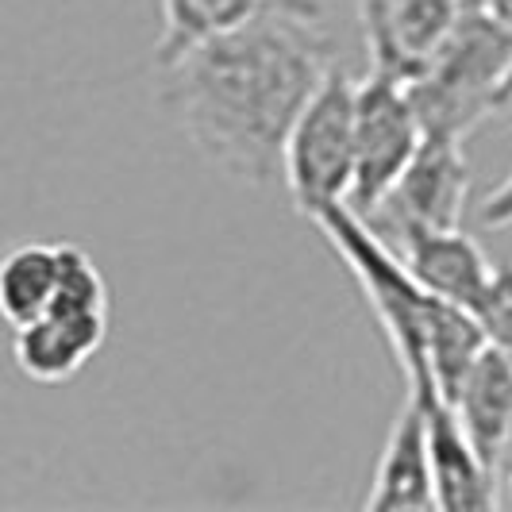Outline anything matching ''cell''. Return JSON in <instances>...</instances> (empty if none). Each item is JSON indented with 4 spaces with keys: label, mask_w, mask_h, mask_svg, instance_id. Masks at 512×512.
Masks as SVG:
<instances>
[{
    "label": "cell",
    "mask_w": 512,
    "mask_h": 512,
    "mask_svg": "<svg viewBox=\"0 0 512 512\" xmlns=\"http://www.w3.org/2000/svg\"><path fill=\"white\" fill-rule=\"evenodd\" d=\"M489 116H497L505 128H512V89H501L497 93V101H493V112Z\"/></svg>",
    "instance_id": "obj_19"
},
{
    "label": "cell",
    "mask_w": 512,
    "mask_h": 512,
    "mask_svg": "<svg viewBox=\"0 0 512 512\" xmlns=\"http://www.w3.org/2000/svg\"><path fill=\"white\" fill-rule=\"evenodd\" d=\"M482 8L505 35H512V0H482Z\"/></svg>",
    "instance_id": "obj_18"
},
{
    "label": "cell",
    "mask_w": 512,
    "mask_h": 512,
    "mask_svg": "<svg viewBox=\"0 0 512 512\" xmlns=\"http://www.w3.org/2000/svg\"><path fill=\"white\" fill-rule=\"evenodd\" d=\"M316 231L335 247V255L347 262L351 278L366 293V305L378 316L393 355L405 370L409 393H439L428 370V324L436 297L409 274L401 255L385 243L370 220L343 205H324L308 216Z\"/></svg>",
    "instance_id": "obj_2"
},
{
    "label": "cell",
    "mask_w": 512,
    "mask_h": 512,
    "mask_svg": "<svg viewBox=\"0 0 512 512\" xmlns=\"http://www.w3.org/2000/svg\"><path fill=\"white\" fill-rule=\"evenodd\" d=\"M158 70V101L185 143L224 178L262 189L282 181L289 128L335 70V39L324 8H270Z\"/></svg>",
    "instance_id": "obj_1"
},
{
    "label": "cell",
    "mask_w": 512,
    "mask_h": 512,
    "mask_svg": "<svg viewBox=\"0 0 512 512\" xmlns=\"http://www.w3.org/2000/svg\"><path fill=\"white\" fill-rule=\"evenodd\" d=\"M270 8H324L320 0H158L162 12V35L154 62L166 66L181 51L205 43L212 35L235 31Z\"/></svg>",
    "instance_id": "obj_13"
},
{
    "label": "cell",
    "mask_w": 512,
    "mask_h": 512,
    "mask_svg": "<svg viewBox=\"0 0 512 512\" xmlns=\"http://www.w3.org/2000/svg\"><path fill=\"white\" fill-rule=\"evenodd\" d=\"M393 251L409 266L412 278L439 301H451L466 312H478L486 301L493 266L462 228H405L397 231Z\"/></svg>",
    "instance_id": "obj_8"
},
{
    "label": "cell",
    "mask_w": 512,
    "mask_h": 512,
    "mask_svg": "<svg viewBox=\"0 0 512 512\" xmlns=\"http://www.w3.org/2000/svg\"><path fill=\"white\" fill-rule=\"evenodd\" d=\"M424 139L420 112L401 77L370 74L355 81V170L343 205L362 220L374 216Z\"/></svg>",
    "instance_id": "obj_5"
},
{
    "label": "cell",
    "mask_w": 512,
    "mask_h": 512,
    "mask_svg": "<svg viewBox=\"0 0 512 512\" xmlns=\"http://www.w3.org/2000/svg\"><path fill=\"white\" fill-rule=\"evenodd\" d=\"M509 66L512 35L489 20L482 4L470 8L405 81L424 131H451L466 139L493 112V97Z\"/></svg>",
    "instance_id": "obj_3"
},
{
    "label": "cell",
    "mask_w": 512,
    "mask_h": 512,
    "mask_svg": "<svg viewBox=\"0 0 512 512\" xmlns=\"http://www.w3.org/2000/svg\"><path fill=\"white\" fill-rule=\"evenodd\" d=\"M108 339V308L51 305L24 328H12V359L31 382H70Z\"/></svg>",
    "instance_id": "obj_9"
},
{
    "label": "cell",
    "mask_w": 512,
    "mask_h": 512,
    "mask_svg": "<svg viewBox=\"0 0 512 512\" xmlns=\"http://www.w3.org/2000/svg\"><path fill=\"white\" fill-rule=\"evenodd\" d=\"M447 405L478 459L497 474V462L512 432V366L486 343Z\"/></svg>",
    "instance_id": "obj_12"
},
{
    "label": "cell",
    "mask_w": 512,
    "mask_h": 512,
    "mask_svg": "<svg viewBox=\"0 0 512 512\" xmlns=\"http://www.w3.org/2000/svg\"><path fill=\"white\" fill-rule=\"evenodd\" d=\"M355 170V81L335 66L297 112L282 151V181L305 216L347 201Z\"/></svg>",
    "instance_id": "obj_4"
},
{
    "label": "cell",
    "mask_w": 512,
    "mask_h": 512,
    "mask_svg": "<svg viewBox=\"0 0 512 512\" xmlns=\"http://www.w3.org/2000/svg\"><path fill=\"white\" fill-rule=\"evenodd\" d=\"M366 512H436V478L428 455V424L424 405L405 397V409L397 412L385 451L370 482Z\"/></svg>",
    "instance_id": "obj_11"
},
{
    "label": "cell",
    "mask_w": 512,
    "mask_h": 512,
    "mask_svg": "<svg viewBox=\"0 0 512 512\" xmlns=\"http://www.w3.org/2000/svg\"><path fill=\"white\" fill-rule=\"evenodd\" d=\"M466 197H470V162L462 151V135L424 131L405 174L366 220L385 216L393 235L405 228H459Z\"/></svg>",
    "instance_id": "obj_6"
},
{
    "label": "cell",
    "mask_w": 512,
    "mask_h": 512,
    "mask_svg": "<svg viewBox=\"0 0 512 512\" xmlns=\"http://www.w3.org/2000/svg\"><path fill=\"white\" fill-rule=\"evenodd\" d=\"M58 289V243H20L0 258V320L24 328L43 316Z\"/></svg>",
    "instance_id": "obj_14"
},
{
    "label": "cell",
    "mask_w": 512,
    "mask_h": 512,
    "mask_svg": "<svg viewBox=\"0 0 512 512\" xmlns=\"http://www.w3.org/2000/svg\"><path fill=\"white\" fill-rule=\"evenodd\" d=\"M482 0H359L370 70L409 81Z\"/></svg>",
    "instance_id": "obj_7"
},
{
    "label": "cell",
    "mask_w": 512,
    "mask_h": 512,
    "mask_svg": "<svg viewBox=\"0 0 512 512\" xmlns=\"http://www.w3.org/2000/svg\"><path fill=\"white\" fill-rule=\"evenodd\" d=\"M474 320L482 324L489 347L512 366V262L493 266V282H489L486 301L478 305Z\"/></svg>",
    "instance_id": "obj_15"
},
{
    "label": "cell",
    "mask_w": 512,
    "mask_h": 512,
    "mask_svg": "<svg viewBox=\"0 0 512 512\" xmlns=\"http://www.w3.org/2000/svg\"><path fill=\"white\" fill-rule=\"evenodd\" d=\"M501 89H512V66L505 70V77H501ZM501 89H497V93H501ZM493 101H497V97H493Z\"/></svg>",
    "instance_id": "obj_20"
},
{
    "label": "cell",
    "mask_w": 512,
    "mask_h": 512,
    "mask_svg": "<svg viewBox=\"0 0 512 512\" xmlns=\"http://www.w3.org/2000/svg\"><path fill=\"white\" fill-rule=\"evenodd\" d=\"M424 405L428 424V455H432V478H436V509L443 512H497V474L478 459L466 432L459 428L451 405L439 393H412Z\"/></svg>",
    "instance_id": "obj_10"
},
{
    "label": "cell",
    "mask_w": 512,
    "mask_h": 512,
    "mask_svg": "<svg viewBox=\"0 0 512 512\" xmlns=\"http://www.w3.org/2000/svg\"><path fill=\"white\" fill-rule=\"evenodd\" d=\"M482 224L486 228H512V170L482 205Z\"/></svg>",
    "instance_id": "obj_16"
},
{
    "label": "cell",
    "mask_w": 512,
    "mask_h": 512,
    "mask_svg": "<svg viewBox=\"0 0 512 512\" xmlns=\"http://www.w3.org/2000/svg\"><path fill=\"white\" fill-rule=\"evenodd\" d=\"M497 493H501V505H512V432L497 462Z\"/></svg>",
    "instance_id": "obj_17"
}]
</instances>
